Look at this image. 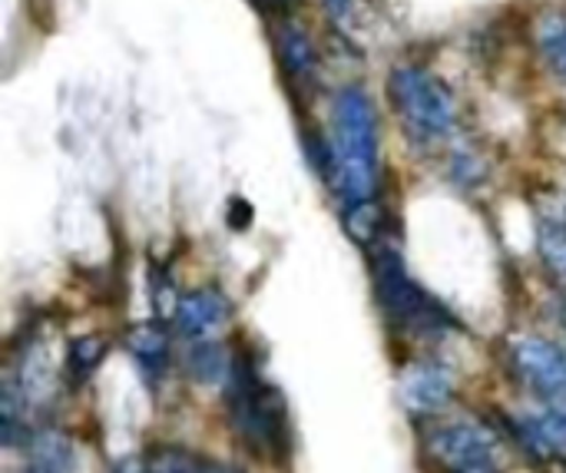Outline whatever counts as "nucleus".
Masks as SVG:
<instances>
[{"instance_id":"423d86ee","label":"nucleus","mask_w":566,"mask_h":473,"mask_svg":"<svg viewBox=\"0 0 566 473\" xmlns=\"http://www.w3.org/2000/svg\"><path fill=\"white\" fill-rule=\"evenodd\" d=\"M427 453L450 473L494 463L497 437L474 421H447L427 430Z\"/></svg>"},{"instance_id":"4468645a","label":"nucleus","mask_w":566,"mask_h":473,"mask_svg":"<svg viewBox=\"0 0 566 473\" xmlns=\"http://www.w3.org/2000/svg\"><path fill=\"white\" fill-rule=\"evenodd\" d=\"M536 252H540L546 272L566 282V228L559 222H550V218L540 222V228H536Z\"/></svg>"},{"instance_id":"f3484780","label":"nucleus","mask_w":566,"mask_h":473,"mask_svg":"<svg viewBox=\"0 0 566 473\" xmlns=\"http://www.w3.org/2000/svg\"><path fill=\"white\" fill-rule=\"evenodd\" d=\"M345 225L349 232L355 235L358 243H378V235H381V209L375 199L368 202H355L345 209Z\"/></svg>"},{"instance_id":"0eeeda50","label":"nucleus","mask_w":566,"mask_h":473,"mask_svg":"<svg viewBox=\"0 0 566 473\" xmlns=\"http://www.w3.org/2000/svg\"><path fill=\"white\" fill-rule=\"evenodd\" d=\"M398 394H401V404L414 417H431L450 404V398H455V381H450V375L440 365L417 362V365H408V371L401 375Z\"/></svg>"},{"instance_id":"aec40b11","label":"nucleus","mask_w":566,"mask_h":473,"mask_svg":"<svg viewBox=\"0 0 566 473\" xmlns=\"http://www.w3.org/2000/svg\"><path fill=\"white\" fill-rule=\"evenodd\" d=\"M249 4H256L262 14H269V17H272V14H282V11H285L288 0H249Z\"/></svg>"},{"instance_id":"6ab92c4d","label":"nucleus","mask_w":566,"mask_h":473,"mask_svg":"<svg viewBox=\"0 0 566 473\" xmlns=\"http://www.w3.org/2000/svg\"><path fill=\"white\" fill-rule=\"evenodd\" d=\"M150 298H153V308H156V315L163 321L166 318H176L179 301H182V295H176V288H173V282H169L166 272H153V279H150Z\"/></svg>"},{"instance_id":"39448f33","label":"nucleus","mask_w":566,"mask_h":473,"mask_svg":"<svg viewBox=\"0 0 566 473\" xmlns=\"http://www.w3.org/2000/svg\"><path fill=\"white\" fill-rule=\"evenodd\" d=\"M225 404H229V417L233 427L259 450L275 447L279 444V417L269 407V398L262 394L259 381L252 378V371L246 365L233 368V378L225 381Z\"/></svg>"},{"instance_id":"b1692460","label":"nucleus","mask_w":566,"mask_h":473,"mask_svg":"<svg viewBox=\"0 0 566 473\" xmlns=\"http://www.w3.org/2000/svg\"><path fill=\"white\" fill-rule=\"evenodd\" d=\"M117 473H143V470H140L137 463H123V466H120Z\"/></svg>"},{"instance_id":"f257e3e1","label":"nucleus","mask_w":566,"mask_h":473,"mask_svg":"<svg viewBox=\"0 0 566 473\" xmlns=\"http://www.w3.org/2000/svg\"><path fill=\"white\" fill-rule=\"evenodd\" d=\"M328 186L345 205L368 202L378 189V116L362 86H345L331 103Z\"/></svg>"},{"instance_id":"9b49d317","label":"nucleus","mask_w":566,"mask_h":473,"mask_svg":"<svg viewBox=\"0 0 566 473\" xmlns=\"http://www.w3.org/2000/svg\"><path fill=\"white\" fill-rule=\"evenodd\" d=\"M275 54H279V63L282 70L292 76V80H308L311 70H315V44L305 31H298L295 24H285L275 31Z\"/></svg>"},{"instance_id":"9d476101","label":"nucleus","mask_w":566,"mask_h":473,"mask_svg":"<svg viewBox=\"0 0 566 473\" xmlns=\"http://www.w3.org/2000/svg\"><path fill=\"white\" fill-rule=\"evenodd\" d=\"M127 351L133 354V362L140 365L143 375H163L166 358H169V334L156 321L133 324L127 331Z\"/></svg>"},{"instance_id":"4be33fe9","label":"nucleus","mask_w":566,"mask_h":473,"mask_svg":"<svg viewBox=\"0 0 566 473\" xmlns=\"http://www.w3.org/2000/svg\"><path fill=\"white\" fill-rule=\"evenodd\" d=\"M325 8L331 11V17L342 21L349 14V8H352V0H325Z\"/></svg>"},{"instance_id":"6e6552de","label":"nucleus","mask_w":566,"mask_h":473,"mask_svg":"<svg viewBox=\"0 0 566 473\" xmlns=\"http://www.w3.org/2000/svg\"><path fill=\"white\" fill-rule=\"evenodd\" d=\"M173 321H176V331L182 338H189L192 344L212 341L222 331V324L229 321V301H225L222 292H215V288L186 292Z\"/></svg>"},{"instance_id":"a211bd4d","label":"nucleus","mask_w":566,"mask_h":473,"mask_svg":"<svg viewBox=\"0 0 566 473\" xmlns=\"http://www.w3.org/2000/svg\"><path fill=\"white\" fill-rule=\"evenodd\" d=\"M199 466H202V457H196L182 447H160L153 453L150 473H199Z\"/></svg>"},{"instance_id":"f03ea898","label":"nucleus","mask_w":566,"mask_h":473,"mask_svg":"<svg viewBox=\"0 0 566 473\" xmlns=\"http://www.w3.org/2000/svg\"><path fill=\"white\" fill-rule=\"evenodd\" d=\"M388 96L401 116L404 133L417 146H434L458 127V103L437 76L421 67H394L388 76Z\"/></svg>"},{"instance_id":"f8f14e48","label":"nucleus","mask_w":566,"mask_h":473,"mask_svg":"<svg viewBox=\"0 0 566 473\" xmlns=\"http://www.w3.org/2000/svg\"><path fill=\"white\" fill-rule=\"evenodd\" d=\"M31 460H34V470H44V473H67L73 470L76 463V450H73V440L57 430V427H44L31 437Z\"/></svg>"},{"instance_id":"ddd939ff","label":"nucleus","mask_w":566,"mask_h":473,"mask_svg":"<svg viewBox=\"0 0 566 473\" xmlns=\"http://www.w3.org/2000/svg\"><path fill=\"white\" fill-rule=\"evenodd\" d=\"M233 358L219 341H196L189 347V375L202 385H222L233 378Z\"/></svg>"},{"instance_id":"a878e982","label":"nucleus","mask_w":566,"mask_h":473,"mask_svg":"<svg viewBox=\"0 0 566 473\" xmlns=\"http://www.w3.org/2000/svg\"><path fill=\"white\" fill-rule=\"evenodd\" d=\"M559 225L566 228V205H563V215H559Z\"/></svg>"},{"instance_id":"393cba45","label":"nucleus","mask_w":566,"mask_h":473,"mask_svg":"<svg viewBox=\"0 0 566 473\" xmlns=\"http://www.w3.org/2000/svg\"><path fill=\"white\" fill-rule=\"evenodd\" d=\"M559 324H563V328H566V305H563V308H559Z\"/></svg>"},{"instance_id":"1a4fd4ad","label":"nucleus","mask_w":566,"mask_h":473,"mask_svg":"<svg viewBox=\"0 0 566 473\" xmlns=\"http://www.w3.org/2000/svg\"><path fill=\"white\" fill-rule=\"evenodd\" d=\"M514 434L533 457H566V407L543 404L540 411L514 421Z\"/></svg>"},{"instance_id":"7ed1b4c3","label":"nucleus","mask_w":566,"mask_h":473,"mask_svg":"<svg viewBox=\"0 0 566 473\" xmlns=\"http://www.w3.org/2000/svg\"><path fill=\"white\" fill-rule=\"evenodd\" d=\"M372 272H375V295H378L381 308H385L398 324H408V328H431V324L440 321L437 305H434V301L424 295V288H417V282L408 275L404 259H401L398 249L378 246V249H375Z\"/></svg>"},{"instance_id":"412c9836","label":"nucleus","mask_w":566,"mask_h":473,"mask_svg":"<svg viewBox=\"0 0 566 473\" xmlns=\"http://www.w3.org/2000/svg\"><path fill=\"white\" fill-rule=\"evenodd\" d=\"M199 473H243V470H236L229 463H219V460H202Z\"/></svg>"},{"instance_id":"bb28decb","label":"nucleus","mask_w":566,"mask_h":473,"mask_svg":"<svg viewBox=\"0 0 566 473\" xmlns=\"http://www.w3.org/2000/svg\"><path fill=\"white\" fill-rule=\"evenodd\" d=\"M21 473H44V470H21Z\"/></svg>"},{"instance_id":"5701e85b","label":"nucleus","mask_w":566,"mask_h":473,"mask_svg":"<svg viewBox=\"0 0 566 473\" xmlns=\"http://www.w3.org/2000/svg\"><path fill=\"white\" fill-rule=\"evenodd\" d=\"M461 473H497L494 463H484V466H471V470H461Z\"/></svg>"},{"instance_id":"20e7f679","label":"nucleus","mask_w":566,"mask_h":473,"mask_svg":"<svg viewBox=\"0 0 566 473\" xmlns=\"http://www.w3.org/2000/svg\"><path fill=\"white\" fill-rule=\"evenodd\" d=\"M510 365L517 378L536 391L550 407H566V351L546 338H517L510 344Z\"/></svg>"},{"instance_id":"dca6fc26","label":"nucleus","mask_w":566,"mask_h":473,"mask_svg":"<svg viewBox=\"0 0 566 473\" xmlns=\"http://www.w3.org/2000/svg\"><path fill=\"white\" fill-rule=\"evenodd\" d=\"M540 50L556 76L566 80V17H546L540 24Z\"/></svg>"},{"instance_id":"2eb2a0df","label":"nucleus","mask_w":566,"mask_h":473,"mask_svg":"<svg viewBox=\"0 0 566 473\" xmlns=\"http://www.w3.org/2000/svg\"><path fill=\"white\" fill-rule=\"evenodd\" d=\"M106 354V341L99 334H83V338H73L70 347H67V368L73 378H86L99 368Z\"/></svg>"}]
</instances>
